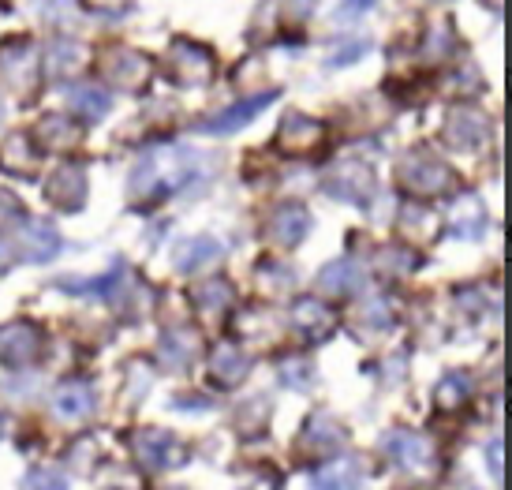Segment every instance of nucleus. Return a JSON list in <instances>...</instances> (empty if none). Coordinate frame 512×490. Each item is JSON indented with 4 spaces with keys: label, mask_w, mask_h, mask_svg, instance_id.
I'll return each mask as SVG.
<instances>
[{
    "label": "nucleus",
    "mask_w": 512,
    "mask_h": 490,
    "mask_svg": "<svg viewBox=\"0 0 512 490\" xmlns=\"http://www.w3.org/2000/svg\"><path fill=\"white\" fill-rule=\"evenodd\" d=\"M404 184L415 191V195H438V191L449 188V169L434 158H408L404 161Z\"/></svg>",
    "instance_id": "obj_2"
},
{
    "label": "nucleus",
    "mask_w": 512,
    "mask_h": 490,
    "mask_svg": "<svg viewBox=\"0 0 512 490\" xmlns=\"http://www.w3.org/2000/svg\"><path fill=\"white\" fill-rule=\"evenodd\" d=\"M30 165H34V150H30L27 135H12L8 143L0 146V169H8V173H27Z\"/></svg>",
    "instance_id": "obj_20"
},
{
    "label": "nucleus",
    "mask_w": 512,
    "mask_h": 490,
    "mask_svg": "<svg viewBox=\"0 0 512 490\" xmlns=\"http://www.w3.org/2000/svg\"><path fill=\"white\" fill-rule=\"evenodd\" d=\"M490 468H494V479H501V442H490Z\"/></svg>",
    "instance_id": "obj_26"
},
{
    "label": "nucleus",
    "mask_w": 512,
    "mask_h": 490,
    "mask_svg": "<svg viewBox=\"0 0 512 490\" xmlns=\"http://www.w3.org/2000/svg\"><path fill=\"white\" fill-rule=\"evenodd\" d=\"M38 348H42V330L38 326H30V322H8V326H0V363H8V367H23L38 356Z\"/></svg>",
    "instance_id": "obj_1"
},
{
    "label": "nucleus",
    "mask_w": 512,
    "mask_h": 490,
    "mask_svg": "<svg viewBox=\"0 0 512 490\" xmlns=\"http://www.w3.org/2000/svg\"><path fill=\"white\" fill-rule=\"evenodd\" d=\"M281 146L285 150H296V154H307V150H314L318 146V139H322V124L318 120H311V116H285V124H281Z\"/></svg>",
    "instance_id": "obj_7"
},
{
    "label": "nucleus",
    "mask_w": 512,
    "mask_h": 490,
    "mask_svg": "<svg viewBox=\"0 0 512 490\" xmlns=\"http://www.w3.org/2000/svg\"><path fill=\"white\" fill-rule=\"evenodd\" d=\"M232 300V292H228L225 281H214V285H202L199 292H195V303H199L202 311H221L225 303Z\"/></svg>",
    "instance_id": "obj_22"
},
{
    "label": "nucleus",
    "mask_w": 512,
    "mask_h": 490,
    "mask_svg": "<svg viewBox=\"0 0 512 490\" xmlns=\"http://www.w3.org/2000/svg\"><path fill=\"white\" fill-rule=\"evenodd\" d=\"M53 412L60 419H86L94 412V390L86 382H68L60 386L57 397H53Z\"/></svg>",
    "instance_id": "obj_9"
},
{
    "label": "nucleus",
    "mask_w": 512,
    "mask_h": 490,
    "mask_svg": "<svg viewBox=\"0 0 512 490\" xmlns=\"http://www.w3.org/2000/svg\"><path fill=\"white\" fill-rule=\"evenodd\" d=\"M139 457H143L146 468H165L180 457V449H176V438L165 431H146L139 434Z\"/></svg>",
    "instance_id": "obj_12"
},
{
    "label": "nucleus",
    "mask_w": 512,
    "mask_h": 490,
    "mask_svg": "<svg viewBox=\"0 0 512 490\" xmlns=\"http://www.w3.org/2000/svg\"><path fill=\"white\" fill-rule=\"evenodd\" d=\"M172 72L184 83H206L214 75V57L202 49V45L180 42L172 45Z\"/></svg>",
    "instance_id": "obj_4"
},
{
    "label": "nucleus",
    "mask_w": 512,
    "mask_h": 490,
    "mask_svg": "<svg viewBox=\"0 0 512 490\" xmlns=\"http://www.w3.org/2000/svg\"><path fill=\"white\" fill-rule=\"evenodd\" d=\"M57 232L49 229L45 221H27V229H23V251H27V259L34 262H45L57 255Z\"/></svg>",
    "instance_id": "obj_16"
},
{
    "label": "nucleus",
    "mask_w": 512,
    "mask_h": 490,
    "mask_svg": "<svg viewBox=\"0 0 512 490\" xmlns=\"http://www.w3.org/2000/svg\"><path fill=\"white\" fill-rule=\"evenodd\" d=\"M374 4V0H344L337 8V23H352V15H363Z\"/></svg>",
    "instance_id": "obj_25"
},
{
    "label": "nucleus",
    "mask_w": 512,
    "mask_h": 490,
    "mask_svg": "<svg viewBox=\"0 0 512 490\" xmlns=\"http://www.w3.org/2000/svg\"><path fill=\"white\" fill-rule=\"evenodd\" d=\"M460 397H468V386H464V378L453 375V378H449V386L441 382V393H438L441 404H453V401H460Z\"/></svg>",
    "instance_id": "obj_24"
},
{
    "label": "nucleus",
    "mask_w": 512,
    "mask_h": 490,
    "mask_svg": "<svg viewBox=\"0 0 512 490\" xmlns=\"http://www.w3.org/2000/svg\"><path fill=\"white\" fill-rule=\"evenodd\" d=\"M490 135L486 128V120L479 113H453L449 116V124H445V139L460 150H471V146H479Z\"/></svg>",
    "instance_id": "obj_10"
},
{
    "label": "nucleus",
    "mask_w": 512,
    "mask_h": 490,
    "mask_svg": "<svg viewBox=\"0 0 512 490\" xmlns=\"http://www.w3.org/2000/svg\"><path fill=\"white\" fill-rule=\"evenodd\" d=\"M23 490H68V483H64V476H57V472L34 468V472L23 479Z\"/></svg>",
    "instance_id": "obj_23"
},
{
    "label": "nucleus",
    "mask_w": 512,
    "mask_h": 490,
    "mask_svg": "<svg viewBox=\"0 0 512 490\" xmlns=\"http://www.w3.org/2000/svg\"><path fill=\"white\" fill-rule=\"evenodd\" d=\"M217 259H221V244H217L214 236H195V240H184V244L176 247V266L184 274H191V270H199V266Z\"/></svg>",
    "instance_id": "obj_13"
},
{
    "label": "nucleus",
    "mask_w": 512,
    "mask_h": 490,
    "mask_svg": "<svg viewBox=\"0 0 512 490\" xmlns=\"http://www.w3.org/2000/svg\"><path fill=\"white\" fill-rule=\"evenodd\" d=\"M329 191H333V195H341V199H348V202H367L370 173L363 169V165H341L337 176L329 180Z\"/></svg>",
    "instance_id": "obj_14"
},
{
    "label": "nucleus",
    "mask_w": 512,
    "mask_h": 490,
    "mask_svg": "<svg viewBox=\"0 0 512 490\" xmlns=\"http://www.w3.org/2000/svg\"><path fill=\"white\" fill-rule=\"evenodd\" d=\"M109 68H113V75L124 83V87H139V79H143L150 68H146V60L139 57V53H116L113 60H109Z\"/></svg>",
    "instance_id": "obj_21"
},
{
    "label": "nucleus",
    "mask_w": 512,
    "mask_h": 490,
    "mask_svg": "<svg viewBox=\"0 0 512 490\" xmlns=\"http://www.w3.org/2000/svg\"><path fill=\"white\" fill-rule=\"evenodd\" d=\"M288 8H292V15H296V19H303V15L314 8V0H288Z\"/></svg>",
    "instance_id": "obj_27"
},
{
    "label": "nucleus",
    "mask_w": 512,
    "mask_h": 490,
    "mask_svg": "<svg viewBox=\"0 0 512 490\" xmlns=\"http://www.w3.org/2000/svg\"><path fill=\"white\" fill-rule=\"evenodd\" d=\"M311 490H359V464L337 461L311 479Z\"/></svg>",
    "instance_id": "obj_17"
},
{
    "label": "nucleus",
    "mask_w": 512,
    "mask_h": 490,
    "mask_svg": "<svg viewBox=\"0 0 512 490\" xmlns=\"http://www.w3.org/2000/svg\"><path fill=\"white\" fill-rule=\"evenodd\" d=\"M385 449H389V457L400 461L404 468H427L434 461V449H430L427 438H419L412 431H393L385 438Z\"/></svg>",
    "instance_id": "obj_6"
},
{
    "label": "nucleus",
    "mask_w": 512,
    "mask_h": 490,
    "mask_svg": "<svg viewBox=\"0 0 512 490\" xmlns=\"http://www.w3.org/2000/svg\"><path fill=\"white\" fill-rule=\"evenodd\" d=\"M292 318H296L299 333H303V337H311V341H318V337H326V333L333 330V315H329L318 300H299L296 311H292Z\"/></svg>",
    "instance_id": "obj_15"
},
{
    "label": "nucleus",
    "mask_w": 512,
    "mask_h": 490,
    "mask_svg": "<svg viewBox=\"0 0 512 490\" xmlns=\"http://www.w3.org/2000/svg\"><path fill=\"white\" fill-rule=\"evenodd\" d=\"M277 98V94H255V98H247V101H240V105H232V109H225V113H217V116H210V120H202L199 128L202 131H214V135H221V131H236V128H243V124H251L270 101Z\"/></svg>",
    "instance_id": "obj_5"
},
{
    "label": "nucleus",
    "mask_w": 512,
    "mask_h": 490,
    "mask_svg": "<svg viewBox=\"0 0 512 490\" xmlns=\"http://www.w3.org/2000/svg\"><path fill=\"white\" fill-rule=\"evenodd\" d=\"M311 229V214H307V206H299V202H285V206H277L270 214V236L277 244H299L303 236Z\"/></svg>",
    "instance_id": "obj_3"
},
{
    "label": "nucleus",
    "mask_w": 512,
    "mask_h": 490,
    "mask_svg": "<svg viewBox=\"0 0 512 490\" xmlns=\"http://www.w3.org/2000/svg\"><path fill=\"white\" fill-rule=\"evenodd\" d=\"M49 199L57 202V206H64V210H79V206H83V199H86L83 169H75V165L60 169V173L49 180Z\"/></svg>",
    "instance_id": "obj_8"
},
{
    "label": "nucleus",
    "mask_w": 512,
    "mask_h": 490,
    "mask_svg": "<svg viewBox=\"0 0 512 490\" xmlns=\"http://www.w3.org/2000/svg\"><path fill=\"white\" fill-rule=\"evenodd\" d=\"M169 490H176V487H169Z\"/></svg>",
    "instance_id": "obj_29"
},
{
    "label": "nucleus",
    "mask_w": 512,
    "mask_h": 490,
    "mask_svg": "<svg viewBox=\"0 0 512 490\" xmlns=\"http://www.w3.org/2000/svg\"><path fill=\"white\" fill-rule=\"evenodd\" d=\"M318 285L326 292H341L344 296V292H356L363 285V274L356 270V262H333L318 274Z\"/></svg>",
    "instance_id": "obj_18"
},
{
    "label": "nucleus",
    "mask_w": 512,
    "mask_h": 490,
    "mask_svg": "<svg viewBox=\"0 0 512 490\" xmlns=\"http://www.w3.org/2000/svg\"><path fill=\"white\" fill-rule=\"evenodd\" d=\"M8 266V247H4V240H0V270Z\"/></svg>",
    "instance_id": "obj_28"
},
{
    "label": "nucleus",
    "mask_w": 512,
    "mask_h": 490,
    "mask_svg": "<svg viewBox=\"0 0 512 490\" xmlns=\"http://www.w3.org/2000/svg\"><path fill=\"white\" fill-rule=\"evenodd\" d=\"M72 109L79 116H86V120H101V116L109 113V94L101 87H75L72 90Z\"/></svg>",
    "instance_id": "obj_19"
},
{
    "label": "nucleus",
    "mask_w": 512,
    "mask_h": 490,
    "mask_svg": "<svg viewBox=\"0 0 512 490\" xmlns=\"http://www.w3.org/2000/svg\"><path fill=\"white\" fill-rule=\"evenodd\" d=\"M247 367H251V360L243 352H236L232 345H221L210 356V378H214L217 386H236L247 375Z\"/></svg>",
    "instance_id": "obj_11"
}]
</instances>
